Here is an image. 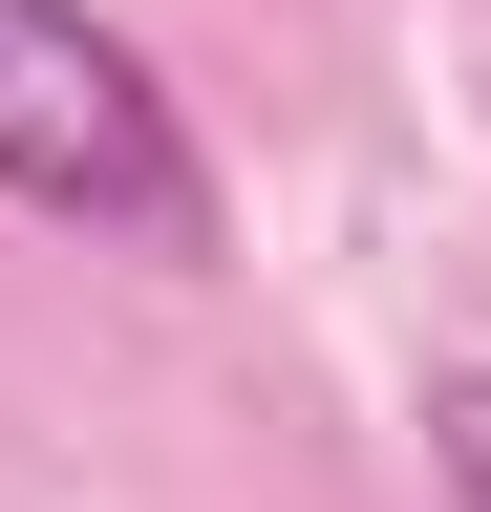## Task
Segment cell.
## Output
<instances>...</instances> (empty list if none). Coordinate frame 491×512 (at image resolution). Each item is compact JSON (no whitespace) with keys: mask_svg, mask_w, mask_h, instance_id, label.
<instances>
[{"mask_svg":"<svg viewBox=\"0 0 491 512\" xmlns=\"http://www.w3.org/2000/svg\"><path fill=\"white\" fill-rule=\"evenodd\" d=\"M0 192L86 256H150V278H214V235H235L171 64L107 0H0Z\"/></svg>","mask_w":491,"mask_h":512,"instance_id":"6da1fadb","label":"cell"},{"mask_svg":"<svg viewBox=\"0 0 491 512\" xmlns=\"http://www.w3.org/2000/svg\"><path fill=\"white\" fill-rule=\"evenodd\" d=\"M427 470H449V512H491V363H427Z\"/></svg>","mask_w":491,"mask_h":512,"instance_id":"7a4b0ae2","label":"cell"}]
</instances>
